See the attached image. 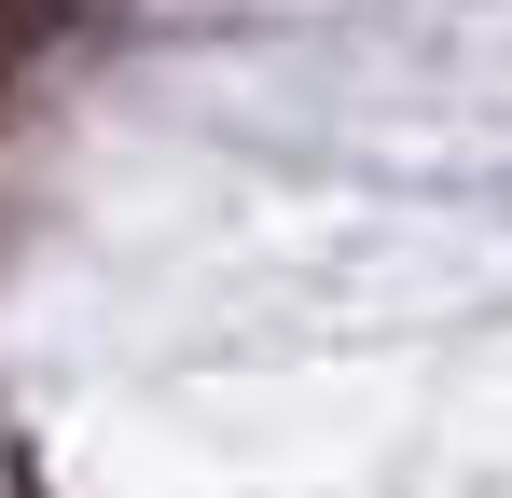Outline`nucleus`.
Listing matches in <instances>:
<instances>
[{"instance_id": "1", "label": "nucleus", "mask_w": 512, "mask_h": 498, "mask_svg": "<svg viewBox=\"0 0 512 498\" xmlns=\"http://www.w3.org/2000/svg\"><path fill=\"white\" fill-rule=\"evenodd\" d=\"M42 28H56V0H0V56H28Z\"/></svg>"}]
</instances>
